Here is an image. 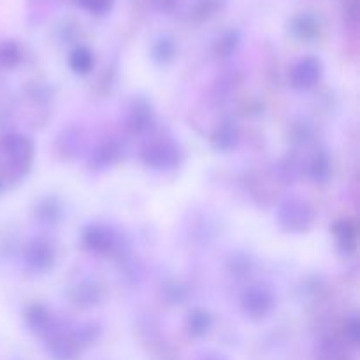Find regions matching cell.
Segmentation results:
<instances>
[{"instance_id": "22", "label": "cell", "mask_w": 360, "mask_h": 360, "mask_svg": "<svg viewBox=\"0 0 360 360\" xmlns=\"http://www.w3.org/2000/svg\"><path fill=\"white\" fill-rule=\"evenodd\" d=\"M347 333L350 334V340H354V341H357L359 340V322H357V319H352V320H348L347 322Z\"/></svg>"}, {"instance_id": "5", "label": "cell", "mask_w": 360, "mask_h": 360, "mask_svg": "<svg viewBox=\"0 0 360 360\" xmlns=\"http://www.w3.org/2000/svg\"><path fill=\"white\" fill-rule=\"evenodd\" d=\"M241 308L245 311V315H248L250 319H264V316H267L273 311L274 295L267 288L259 287V285L250 287L243 294Z\"/></svg>"}, {"instance_id": "20", "label": "cell", "mask_w": 360, "mask_h": 360, "mask_svg": "<svg viewBox=\"0 0 360 360\" xmlns=\"http://www.w3.org/2000/svg\"><path fill=\"white\" fill-rule=\"evenodd\" d=\"M118 146H116L115 143H105L95 151L94 158L95 162H97L98 167H105V165H111L112 162L118 158ZM94 158H91V160H94Z\"/></svg>"}, {"instance_id": "4", "label": "cell", "mask_w": 360, "mask_h": 360, "mask_svg": "<svg viewBox=\"0 0 360 360\" xmlns=\"http://www.w3.org/2000/svg\"><path fill=\"white\" fill-rule=\"evenodd\" d=\"M141 158L151 169H172L179 162V153L171 141H153L143 148Z\"/></svg>"}, {"instance_id": "6", "label": "cell", "mask_w": 360, "mask_h": 360, "mask_svg": "<svg viewBox=\"0 0 360 360\" xmlns=\"http://www.w3.org/2000/svg\"><path fill=\"white\" fill-rule=\"evenodd\" d=\"M55 262V250L46 239H34L25 252L27 269L34 274H42Z\"/></svg>"}, {"instance_id": "19", "label": "cell", "mask_w": 360, "mask_h": 360, "mask_svg": "<svg viewBox=\"0 0 360 360\" xmlns=\"http://www.w3.org/2000/svg\"><path fill=\"white\" fill-rule=\"evenodd\" d=\"M239 44V34L236 30H229L218 39L217 53L218 56H231Z\"/></svg>"}, {"instance_id": "15", "label": "cell", "mask_w": 360, "mask_h": 360, "mask_svg": "<svg viewBox=\"0 0 360 360\" xmlns=\"http://www.w3.org/2000/svg\"><path fill=\"white\" fill-rule=\"evenodd\" d=\"M77 294L76 299H74V302L79 306H91V304H97L98 301H101L102 294H101V288L97 287L95 283H83L77 287Z\"/></svg>"}, {"instance_id": "3", "label": "cell", "mask_w": 360, "mask_h": 360, "mask_svg": "<svg viewBox=\"0 0 360 360\" xmlns=\"http://www.w3.org/2000/svg\"><path fill=\"white\" fill-rule=\"evenodd\" d=\"M322 77V63L315 56H304L294 63L288 74V83L299 91L311 90Z\"/></svg>"}, {"instance_id": "2", "label": "cell", "mask_w": 360, "mask_h": 360, "mask_svg": "<svg viewBox=\"0 0 360 360\" xmlns=\"http://www.w3.org/2000/svg\"><path fill=\"white\" fill-rule=\"evenodd\" d=\"M278 225L285 232L290 234H302L308 232L315 224V211L306 200L302 199H287L278 207Z\"/></svg>"}, {"instance_id": "14", "label": "cell", "mask_w": 360, "mask_h": 360, "mask_svg": "<svg viewBox=\"0 0 360 360\" xmlns=\"http://www.w3.org/2000/svg\"><path fill=\"white\" fill-rule=\"evenodd\" d=\"M21 62V49L14 41L0 42V69H14Z\"/></svg>"}, {"instance_id": "23", "label": "cell", "mask_w": 360, "mask_h": 360, "mask_svg": "<svg viewBox=\"0 0 360 360\" xmlns=\"http://www.w3.org/2000/svg\"><path fill=\"white\" fill-rule=\"evenodd\" d=\"M357 4H359V0H348L347 7H345L347 11H350V13H348V16H350L352 21H357V13H359Z\"/></svg>"}, {"instance_id": "11", "label": "cell", "mask_w": 360, "mask_h": 360, "mask_svg": "<svg viewBox=\"0 0 360 360\" xmlns=\"http://www.w3.org/2000/svg\"><path fill=\"white\" fill-rule=\"evenodd\" d=\"M69 65L70 69H72L76 74H79V76L88 74L95 65L94 53H91L88 48H84V46H79V48H76L72 53H70Z\"/></svg>"}, {"instance_id": "17", "label": "cell", "mask_w": 360, "mask_h": 360, "mask_svg": "<svg viewBox=\"0 0 360 360\" xmlns=\"http://www.w3.org/2000/svg\"><path fill=\"white\" fill-rule=\"evenodd\" d=\"M309 176L315 179L316 183H323L329 179L330 176V160L326 153H319L311 162V167H309Z\"/></svg>"}, {"instance_id": "18", "label": "cell", "mask_w": 360, "mask_h": 360, "mask_svg": "<svg viewBox=\"0 0 360 360\" xmlns=\"http://www.w3.org/2000/svg\"><path fill=\"white\" fill-rule=\"evenodd\" d=\"M211 327V316L207 311L202 309H195V311L190 313L188 316V330L195 336H202L204 333H207Z\"/></svg>"}, {"instance_id": "1", "label": "cell", "mask_w": 360, "mask_h": 360, "mask_svg": "<svg viewBox=\"0 0 360 360\" xmlns=\"http://www.w3.org/2000/svg\"><path fill=\"white\" fill-rule=\"evenodd\" d=\"M34 143L21 134H9L0 141V155L4 157V171L11 179L27 174L34 160Z\"/></svg>"}, {"instance_id": "7", "label": "cell", "mask_w": 360, "mask_h": 360, "mask_svg": "<svg viewBox=\"0 0 360 360\" xmlns=\"http://www.w3.org/2000/svg\"><path fill=\"white\" fill-rule=\"evenodd\" d=\"M115 232L104 225H88L83 232V243L90 252L105 255L115 248Z\"/></svg>"}, {"instance_id": "24", "label": "cell", "mask_w": 360, "mask_h": 360, "mask_svg": "<svg viewBox=\"0 0 360 360\" xmlns=\"http://www.w3.org/2000/svg\"><path fill=\"white\" fill-rule=\"evenodd\" d=\"M155 4H157L158 7H160V9H172V7L176 6V2H178V0H153Z\"/></svg>"}, {"instance_id": "9", "label": "cell", "mask_w": 360, "mask_h": 360, "mask_svg": "<svg viewBox=\"0 0 360 360\" xmlns=\"http://www.w3.org/2000/svg\"><path fill=\"white\" fill-rule=\"evenodd\" d=\"M151 123H153V111H151V105L148 104L146 101H143V98L134 102L129 115V129L136 134H143L150 129Z\"/></svg>"}, {"instance_id": "8", "label": "cell", "mask_w": 360, "mask_h": 360, "mask_svg": "<svg viewBox=\"0 0 360 360\" xmlns=\"http://www.w3.org/2000/svg\"><path fill=\"white\" fill-rule=\"evenodd\" d=\"M338 248L343 253H354L357 250V227L352 220H340L333 227Z\"/></svg>"}, {"instance_id": "21", "label": "cell", "mask_w": 360, "mask_h": 360, "mask_svg": "<svg viewBox=\"0 0 360 360\" xmlns=\"http://www.w3.org/2000/svg\"><path fill=\"white\" fill-rule=\"evenodd\" d=\"M77 4L91 14H104L111 9L112 0H77Z\"/></svg>"}, {"instance_id": "13", "label": "cell", "mask_w": 360, "mask_h": 360, "mask_svg": "<svg viewBox=\"0 0 360 360\" xmlns=\"http://www.w3.org/2000/svg\"><path fill=\"white\" fill-rule=\"evenodd\" d=\"M27 323L35 330H51L53 316L44 306H32L27 311Z\"/></svg>"}, {"instance_id": "10", "label": "cell", "mask_w": 360, "mask_h": 360, "mask_svg": "<svg viewBox=\"0 0 360 360\" xmlns=\"http://www.w3.org/2000/svg\"><path fill=\"white\" fill-rule=\"evenodd\" d=\"M320 27H319V21L313 14H299L292 20V32L294 35H297L299 39H313L316 37L319 34Z\"/></svg>"}, {"instance_id": "16", "label": "cell", "mask_w": 360, "mask_h": 360, "mask_svg": "<svg viewBox=\"0 0 360 360\" xmlns=\"http://www.w3.org/2000/svg\"><path fill=\"white\" fill-rule=\"evenodd\" d=\"M151 53H153L151 56H153V60L157 63H167V62H171L172 58H174L176 46H174V42H172V39L160 37L153 44V49H151Z\"/></svg>"}, {"instance_id": "12", "label": "cell", "mask_w": 360, "mask_h": 360, "mask_svg": "<svg viewBox=\"0 0 360 360\" xmlns=\"http://www.w3.org/2000/svg\"><path fill=\"white\" fill-rule=\"evenodd\" d=\"M214 146L218 150H231L232 146L238 141V129H236L234 122H224L220 127H218L217 134H214Z\"/></svg>"}, {"instance_id": "25", "label": "cell", "mask_w": 360, "mask_h": 360, "mask_svg": "<svg viewBox=\"0 0 360 360\" xmlns=\"http://www.w3.org/2000/svg\"><path fill=\"white\" fill-rule=\"evenodd\" d=\"M0 190H2V181H0Z\"/></svg>"}]
</instances>
